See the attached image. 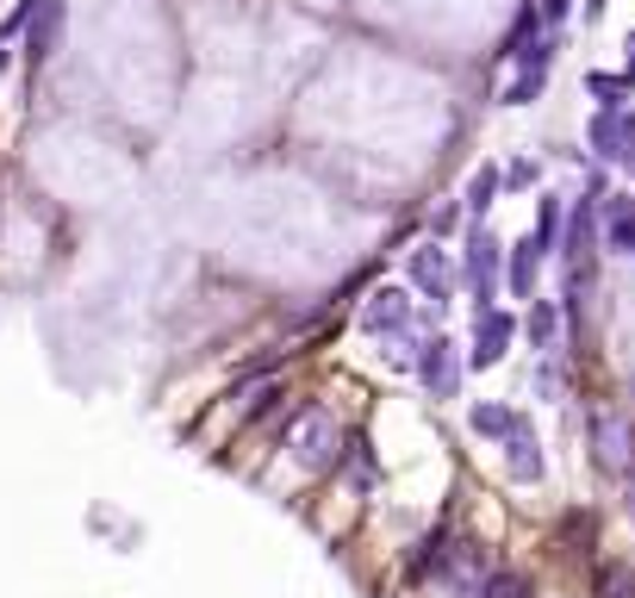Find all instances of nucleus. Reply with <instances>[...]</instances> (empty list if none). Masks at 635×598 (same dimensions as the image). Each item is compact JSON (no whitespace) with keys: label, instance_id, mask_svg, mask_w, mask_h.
<instances>
[{"label":"nucleus","instance_id":"nucleus-11","mask_svg":"<svg viewBox=\"0 0 635 598\" xmlns=\"http://www.w3.org/2000/svg\"><path fill=\"white\" fill-rule=\"evenodd\" d=\"M542 244L536 237H523V244H511V256H504V287L518 293V300H530L536 293V269H542Z\"/></svg>","mask_w":635,"mask_h":598},{"label":"nucleus","instance_id":"nucleus-24","mask_svg":"<svg viewBox=\"0 0 635 598\" xmlns=\"http://www.w3.org/2000/svg\"><path fill=\"white\" fill-rule=\"evenodd\" d=\"M499 174H504V188H511V193L536 188V162H530V156H518V162H511V169H499Z\"/></svg>","mask_w":635,"mask_h":598},{"label":"nucleus","instance_id":"nucleus-14","mask_svg":"<svg viewBox=\"0 0 635 598\" xmlns=\"http://www.w3.org/2000/svg\"><path fill=\"white\" fill-rule=\"evenodd\" d=\"M630 88H635L630 76H604V69H592V76H586V94H592L598 106H611V113H623V100H630Z\"/></svg>","mask_w":635,"mask_h":598},{"label":"nucleus","instance_id":"nucleus-19","mask_svg":"<svg viewBox=\"0 0 635 598\" xmlns=\"http://www.w3.org/2000/svg\"><path fill=\"white\" fill-rule=\"evenodd\" d=\"M467 425H474V437H504V425H511V406H499V399H486V406L467 411Z\"/></svg>","mask_w":635,"mask_h":598},{"label":"nucleus","instance_id":"nucleus-6","mask_svg":"<svg viewBox=\"0 0 635 598\" xmlns=\"http://www.w3.org/2000/svg\"><path fill=\"white\" fill-rule=\"evenodd\" d=\"M405 281L423 293V300H436L443 306L449 293H455V269H449V250L443 244H423V250L405 256Z\"/></svg>","mask_w":635,"mask_h":598},{"label":"nucleus","instance_id":"nucleus-21","mask_svg":"<svg viewBox=\"0 0 635 598\" xmlns=\"http://www.w3.org/2000/svg\"><path fill=\"white\" fill-rule=\"evenodd\" d=\"M555 232H560V200L555 193H542L536 200V244L542 250H555Z\"/></svg>","mask_w":635,"mask_h":598},{"label":"nucleus","instance_id":"nucleus-7","mask_svg":"<svg viewBox=\"0 0 635 598\" xmlns=\"http://www.w3.org/2000/svg\"><path fill=\"white\" fill-rule=\"evenodd\" d=\"M511 337H518V318L499 306H480V318H474V368H499Z\"/></svg>","mask_w":635,"mask_h":598},{"label":"nucleus","instance_id":"nucleus-3","mask_svg":"<svg viewBox=\"0 0 635 598\" xmlns=\"http://www.w3.org/2000/svg\"><path fill=\"white\" fill-rule=\"evenodd\" d=\"M480 567H486V549L480 542H449L443 537V549H436V567H430V579H436V586H449V593H480Z\"/></svg>","mask_w":635,"mask_h":598},{"label":"nucleus","instance_id":"nucleus-13","mask_svg":"<svg viewBox=\"0 0 635 598\" xmlns=\"http://www.w3.org/2000/svg\"><path fill=\"white\" fill-rule=\"evenodd\" d=\"M499 188H504V174L492 169V162H480V169L467 174V213L486 218V213H492V200H499Z\"/></svg>","mask_w":635,"mask_h":598},{"label":"nucleus","instance_id":"nucleus-9","mask_svg":"<svg viewBox=\"0 0 635 598\" xmlns=\"http://www.w3.org/2000/svg\"><path fill=\"white\" fill-rule=\"evenodd\" d=\"M592 455H598V467H630L635 430L623 425V418H592Z\"/></svg>","mask_w":635,"mask_h":598},{"label":"nucleus","instance_id":"nucleus-5","mask_svg":"<svg viewBox=\"0 0 635 598\" xmlns=\"http://www.w3.org/2000/svg\"><path fill=\"white\" fill-rule=\"evenodd\" d=\"M362 330H367V337H399V343H411V293H405V287H381L362 306Z\"/></svg>","mask_w":635,"mask_h":598},{"label":"nucleus","instance_id":"nucleus-4","mask_svg":"<svg viewBox=\"0 0 635 598\" xmlns=\"http://www.w3.org/2000/svg\"><path fill=\"white\" fill-rule=\"evenodd\" d=\"M586 150H592L598 162H630V169H635V119L598 106L592 125H586Z\"/></svg>","mask_w":635,"mask_h":598},{"label":"nucleus","instance_id":"nucleus-22","mask_svg":"<svg viewBox=\"0 0 635 598\" xmlns=\"http://www.w3.org/2000/svg\"><path fill=\"white\" fill-rule=\"evenodd\" d=\"M436 549H443V537H423L418 555L405 561V574H411V579H430V567H436Z\"/></svg>","mask_w":635,"mask_h":598},{"label":"nucleus","instance_id":"nucleus-8","mask_svg":"<svg viewBox=\"0 0 635 598\" xmlns=\"http://www.w3.org/2000/svg\"><path fill=\"white\" fill-rule=\"evenodd\" d=\"M598 200H604V193L586 188V200L560 218V256H567V262H586V256H592V244H598Z\"/></svg>","mask_w":635,"mask_h":598},{"label":"nucleus","instance_id":"nucleus-26","mask_svg":"<svg viewBox=\"0 0 635 598\" xmlns=\"http://www.w3.org/2000/svg\"><path fill=\"white\" fill-rule=\"evenodd\" d=\"M0 76H7V50H0Z\"/></svg>","mask_w":635,"mask_h":598},{"label":"nucleus","instance_id":"nucleus-25","mask_svg":"<svg viewBox=\"0 0 635 598\" xmlns=\"http://www.w3.org/2000/svg\"><path fill=\"white\" fill-rule=\"evenodd\" d=\"M536 13H542V25L555 32V25L567 20V13H574V0H536Z\"/></svg>","mask_w":635,"mask_h":598},{"label":"nucleus","instance_id":"nucleus-27","mask_svg":"<svg viewBox=\"0 0 635 598\" xmlns=\"http://www.w3.org/2000/svg\"><path fill=\"white\" fill-rule=\"evenodd\" d=\"M630 518H635V493H630Z\"/></svg>","mask_w":635,"mask_h":598},{"label":"nucleus","instance_id":"nucleus-17","mask_svg":"<svg viewBox=\"0 0 635 598\" xmlns=\"http://www.w3.org/2000/svg\"><path fill=\"white\" fill-rule=\"evenodd\" d=\"M57 25H63V7H57V0H38V25H32V57H50V44H57Z\"/></svg>","mask_w":635,"mask_h":598},{"label":"nucleus","instance_id":"nucleus-23","mask_svg":"<svg viewBox=\"0 0 635 598\" xmlns=\"http://www.w3.org/2000/svg\"><path fill=\"white\" fill-rule=\"evenodd\" d=\"M536 94H542V76H536V69H518V81L504 88V100H511V106H530Z\"/></svg>","mask_w":635,"mask_h":598},{"label":"nucleus","instance_id":"nucleus-15","mask_svg":"<svg viewBox=\"0 0 635 598\" xmlns=\"http://www.w3.org/2000/svg\"><path fill=\"white\" fill-rule=\"evenodd\" d=\"M523 330H530V343H536V349H548V343H555V330H560V306H555V300H536L530 318H523Z\"/></svg>","mask_w":635,"mask_h":598},{"label":"nucleus","instance_id":"nucleus-1","mask_svg":"<svg viewBox=\"0 0 635 598\" xmlns=\"http://www.w3.org/2000/svg\"><path fill=\"white\" fill-rule=\"evenodd\" d=\"M504 474L518 486H536L542 474H548V462H542V437L536 425H530V411H511V425H504Z\"/></svg>","mask_w":635,"mask_h":598},{"label":"nucleus","instance_id":"nucleus-12","mask_svg":"<svg viewBox=\"0 0 635 598\" xmlns=\"http://www.w3.org/2000/svg\"><path fill=\"white\" fill-rule=\"evenodd\" d=\"M604 250H616V256H635V206H630V200H616V206H604Z\"/></svg>","mask_w":635,"mask_h":598},{"label":"nucleus","instance_id":"nucleus-18","mask_svg":"<svg viewBox=\"0 0 635 598\" xmlns=\"http://www.w3.org/2000/svg\"><path fill=\"white\" fill-rule=\"evenodd\" d=\"M349 481H355V486H374V481H381V467H374V449H367V437H349Z\"/></svg>","mask_w":635,"mask_h":598},{"label":"nucleus","instance_id":"nucleus-10","mask_svg":"<svg viewBox=\"0 0 635 598\" xmlns=\"http://www.w3.org/2000/svg\"><path fill=\"white\" fill-rule=\"evenodd\" d=\"M455 374H462V368H455V343H449V337H430V343L418 349V381L430 386V393H449Z\"/></svg>","mask_w":635,"mask_h":598},{"label":"nucleus","instance_id":"nucleus-2","mask_svg":"<svg viewBox=\"0 0 635 598\" xmlns=\"http://www.w3.org/2000/svg\"><path fill=\"white\" fill-rule=\"evenodd\" d=\"M499 269H504V244L486 225H474L462 244V274H467V293L474 300H492V287H499Z\"/></svg>","mask_w":635,"mask_h":598},{"label":"nucleus","instance_id":"nucleus-20","mask_svg":"<svg viewBox=\"0 0 635 598\" xmlns=\"http://www.w3.org/2000/svg\"><path fill=\"white\" fill-rule=\"evenodd\" d=\"M480 598H530V579L511 574V567H499V574L480 579Z\"/></svg>","mask_w":635,"mask_h":598},{"label":"nucleus","instance_id":"nucleus-16","mask_svg":"<svg viewBox=\"0 0 635 598\" xmlns=\"http://www.w3.org/2000/svg\"><path fill=\"white\" fill-rule=\"evenodd\" d=\"M299 455H306V462H318V467L330 462V425L318 418V411H311L306 425H299Z\"/></svg>","mask_w":635,"mask_h":598}]
</instances>
